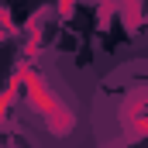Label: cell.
I'll use <instances>...</instances> for the list:
<instances>
[{
    "instance_id": "obj_1",
    "label": "cell",
    "mask_w": 148,
    "mask_h": 148,
    "mask_svg": "<svg viewBox=\"0 0 148 148\" xmlns=\"http://www.w3.org/2000/svg\"><path fill=\"white\" fill-rule=\"evenodd\" d=\"M24 97H28V103H31V110L41 117V124H45V131L52 134V138H69L76 131V110L59 97V90L45 79L41 69H28V79H24Z\"/></svg>"
},
{
    "instance_id": "obj_2",
    "label": "cell",
    "mask_w": 148,
    "mask_h": 148,
    "mask_svg": "<svg viewBox=\"0 0 148 148\" xmlns=\"http://www.w3.org/2000/svg\"><path fill=\"white\" fill-rule=\"evenodd\" d=\"M134 121H148V86L131 90V93L121 100V107H117V124H121V127H127V124H134Z\"/></svg>"
},
{
    "instance_id": "obj_3",
    "label": "cell",
    "mask_w": 148,
    "mask_h": 148,
    "mask_svg": "<svg viewBox=\"0 0 148 148\" xmlns=\"http://www.w3.org/2000/svg\"><path fill=\"white\" fill-rule=\"evenodd\" d=\"M148 10L141 3H117V17H124L127 21V28H141V17H145Z\"/></svg>"
},
{
    "instance_id": "obj_4",
    "label": "cell",
    "mask_w": 148,
    "mask_h": 148,
    "mask_svg": "<svg viewBox=\"0 0 148 148\" xmlns=\"http://www.w3.org/2000/svg\"><path fill=\"white\" fill-rule=\"evenodd\" d=\"M17 93H21L17 86H3V90H0V121H3V114H7L10 107H14V100H17Z\"/></svg>"
},
{
    "instance_id": "obj_5",
    "label": "cell",
    "mask_w": 148,
    "mask_h": 148,
    "mask_svg": "<svg viewBox=\"0 0 148 148\" xmlns=\"http://www.w3.org/2000/svg\"><path fill=\"white\" fill-rule=\"evenodd\" d=\"M59 14H62V17H73L76 7H73V3H59Z\"/></svg>"
},
{
    "instance_id": "obj_6",
    "label": "cell",
    "mask_w": 148,
    "mask_h": 148,
    "mask_svg": "<svg viewBox=\"0 0 148 148\" xmlns=\"http://www.w3.org/2000/svg\"><path fill=\"white\" fill-rule=\"evenodd\" d=\"M114 148H124V145H114Z\"/></svg>"
}]
</instances>
